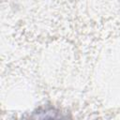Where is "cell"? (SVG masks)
I'll return each instance as SVG.
<instances>
[{
    "instance_id": "6da1fadb",
    "label": "cell",
    "mask_w": 120,
    "mask_h": 120,
    "mask_svg": "<svg viewBox=\"0 0 120 120\" xmlns=\"http://www.w3.org/2000/svg\"><path fill=\"white\" fill-rule=\"evenodd\" d=\"M25 120H66V119L59 111L53 108H49V109H41L37 111L36 112H33Z\"/></svg>"
}]
</instances>
